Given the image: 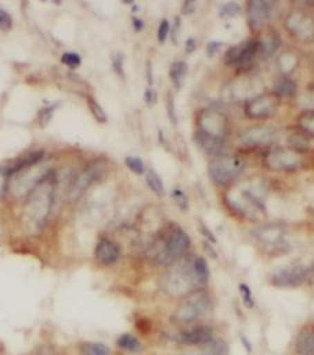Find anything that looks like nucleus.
Segmentation results:
<instances>
[{
	"label": "nucleus",
	"instance_id": "14",
	"mask_svg": "<svg viewBox=\"0 0 314 355\" xmlns=\"http://www.w3.org/2000/svg\"><path fill=\"white\" fill-rule=\"evenodd\" d=\"M256 55H260L259 42L257 39H250L230 47L224 55V61L228 65H243Z\"/></svg>",
	"mask_w": 314,
	"mask_h": 355
},
{
	"label": "nucleus",
	"instance_id": "33",
	"mask_svg": "<svg viewBox=\"0 0 314 355\" xmlns=\"http://www.w3.org/2000/svg\"><path fill=\"white\" fill-rule=\"evenodd\" d=\"M170 196H172V198H173V202L178 207L180 211H183V212H187V211H188V207H190V205H188V197H187V194H185L180 187L172 189Z\"/></svg>",
	"mask_w": 314,
	"mask_h": 355
},
{
	"label": "nucleus",
	"instance_id": "41",
	"mask_svg": "<svg viewBox=\"0 0 314 355\" xmlns=\"http://www.w3.org/2000/svg\"><path fill=\"white\" fill-rule=\"evenodd\" d=\"M112 67H113V71H115L120 78H124L123 57H122V54H115V55L112 57Z\"/></svg>",
	"mask_w": 314,
	"mask_h": 355
},
{
	"label": "nucleus",
	"instance_id": "21",
	"mask_svg": "<svg viewBox=\"0 0 314 355\" xmlns=\"http://www.w3.org/2000/svg\"><path fill=\"white\" fill-rule=\"evenodd\" d=\"M295 347L299 354H314V326L299 333Z\"/></svg>",
	"mask_w": 314,
	"mask_h": 355
},
{
	"label": "nucleus",
	"instance_id": "17",
	"mask_svg": "<svg viewBox=\"0 0 314 355\" xmlns=\"http://www.w3.org/2000/svg\"><path fill=\"white\" fill-rule=\"evenodd\" d=\"M120 247L109 237H101L94 248V255L98 263L102 266H111L120 258Z\"/></svg>",
	"mask_w": 314,
	"mask_h": 355
},
{
	"label": "nucleus",
	"instance_id": "24",
	"mask_svg": "<svg viewBox=\"0 0 314 355\" xmlns=\"http://www.w3.org/2000/svg\"><path fill=\"white\" fill-rule=\"evenodd\" d=\"M187 72H188V65H187L185 61L178 60V61L172 62L170 69H169V76H170L172 83H173L177 89L181 87L183 80H184Z\"/></svg>",
	"mask_w": 314,
	"mask_h": 355
},
{
	"label": "nucleus",
	"instance_id": "9",
	"mask_svg": "<svg viewBox=\"0 0 314 355\" xmlns=\"http://www.w3.org/2000/svg\"><path fill=\"white\" fill-rule=\"evenodd\" d=\"M266 165L275 172L296 171L302 165V154L295 148H273L266 155Z\"/></svg>",
	"mask_w": 314,
	"mask_h": 355
},
{
	"label": "nucleus",
	"instance_id": "25",
	"mask_svg": "<svg viewBox=\"0 0 314 355\" xmlns=\"http://www.w3.org/2000/svg\"><path fill=\"white\" fill-rule=\"evenodd\" d=\"M144 179H145L147 186L151 189V191L154 194H156L158 197L165 196V184H163L160 176L158 175V172H155L154 169H147L144 173Z\"/></svg>",
	"mask_w": 314,
	"mask_h": 355
},
{
	"label": "nucleus",
	"instance_id": "16",
	"mask_svg": "<svg viewBox=\"0 0 314 355\" xmlns=\"http://www.w3.org/2000/svg\"><path fill=\"white\" fill-rule=\"evenodd\" d=\"M100 176V169L95 165H89L86 168H83L71 182L69 184V191H68V197L69 200L75 201L77 200L84 191L86 189Z\"/></svg>",
	"mask_w": 314,
	"mask_h": 355
},
{
	"label": "nucleus",
	"instance_id": "20",
	"mask_svg": "<svg viewBox=\"0 0 314 355\" xmlns=\"http://www.w3.org/2000/svg\"><path fill=\"white\" fill-rule=\"evenodd\" d=\"M257 42H259L260 55L270 57V55H273L275 53V50L279 46V36H278V33H275L273 31H268V32H264L257 39Z\"/></svg>",
	"mask_w": 314,
	"mask_h": 355
},
{
	"label": "nucleus",
	"instance_id": "2",
	"mask_svg": "<svg viewBox=\"0 0 314 355\" xmlns=\"http://www.w3.org/2000/svg\"><path fill=\"white\" fill-rule=\"evenodd\" d=\"M267 187L260 180H246L227 190L225 202L239 216L261 220L266 215Z\"/></svg>",
	"mask_w": 314,
	"mask_h": 355
},
{
	"label": "nucleus",
	"instance_id": "13",
	"mask_svg": "<svg viewBox=\"0 0 314 355\" xmlns=\"http://www.w3.org/2000/svg\"><path fill=\"white\" fill-rule=\"evenodd\" d=\"M285 28L304 42L314 39V19L303 11H292L285 19Z\"/></svg>",
	"mask_w": 314,
	"mask_h": 355
},
{
	"label": "nucleus",
	"instance_id": "23",
	"mask_svg": "<svg viewBox=\"0 0 314 355\" xmlns=\"http://www.w3.org/2000/svg\"><path fill=\"white\" fill-rule=\"evenodd\" d=\"M299 64V58L295 53L292 51H284L278 58H277V68L278 71L284 75L288 76L292 71H295V68Z\"/></svg>",
	"mask_w": 314,
	"mask_h": 355
},
{
	"label": "nucleus",
	"instance_id": "27",
	"mask_svg": "<svg viewBox=\"0 0 314 355\" xmlns=\"http://www.w3.org/2000/svg\"><path fill=\"white\" fill-rule=\"evenodd\" d=\"M296 93V82L289 76H282L274 87L277 97H292Z\"/></svg>",
	"mask_w": 314,
	"mask_h": 355
},
{
	"label": "nucleus",
	"instance_id": "28",
	"mask_svg": "<svg viewBox=\"0 0 314 355\" xmlns=\"http://www.w3.org/2000/svg\"><path fill=\"white\" fill-rule=\"evenodd\" d=\"M80 355H111V349L104 343L86 341L80 345Z\"/></svg>",
	"mask_w": 314,
	"mask_h": 355
},
{
	"label": "nucleus",
	"instance_id": "11",
	"mask_svg": "<svg viewBox=\"0 0 314 355\" xmlns=\"http://www.w3.org/2000/svg\"><path fill=\"white\" fill-rule=\"evenodd\" d=\"M278 107V97L271 93L257 94L245 103V114L252 119H263L273 115Z\"/></svg>",
	"mask_w": 314,
	"mask_h": 355
},
{
	"label": "nucleus",
	"instance_id": "30",
	"mask_svg": "<svg viewBox=\"0 0 314 355\" xmlns=\"http://www.w3.org/2000/svg\"><path fill=\"white\" fill-rule=\"evenodd\" d=\"M219 14L223 18H234L242 14V7L235 1H227L219 7Z\"/></svg>",
	"mask_w": 314,
	"mask_h": 355
},
{
	"label": "nucleus",
	"instance_id": "44",
	"mask_svg": "<svg viewBox=\"0 0 314 355\" xmlns=\"http://www.w3.org/2000/svg\"><path fill=\"white\" fill-rule=\"evenodd\" d=\"M180 26H181V24H180V18H176V19H174L173 29H172V40H173V43H177V40H178Z\"/></svg>",
	"mask_w": 314,
	"mask_h": 355
},
{
	"label": "nucleus",
	"instance_id": "43",
	"mask_svg": "<svg viewBox=\"0 0 314 355\" xmlns=\"http://www.w3.org/2000/svg\"><path fill=\"white\" fill-rule=\"evenodd\" d=\"M144 100H145V103H147L148 105H152V104L156 101V93H155V90H154L151 86H148V87L145 89V92H144Z\"/></svg>",
	"mask_w": 314,
	"mask_h": 355
},
{
	"label": "nucleus",
	"instance_id": "42",
	"mask_svg": "<svg viewBox=\"0 0 314 355\" xmlns=\"http://www.w3.org/2000/svg\"><path fill=\"white\" fill-rule=\"evenodd\" d=\"M223 46H224V42H221V40H212L206 44V54L209 57H213L223 49Z\"/></svg>",
	"mask_w": 314,
	"mask_h": 355
},
{
	"label": "nucleus",
	"instance_id": "45",
	"mask_svg": "<svg viewBox=\"0 0 314 355\" xmlns=\"http://www.w3.org/2000/svg\"><path fill=\"white\" fill-rule=\"evenodd\" d=\"M199 227H201V232H202V234L203 236H206L207 237V240H210L212 243H216V237L212 234V230L205 225V223H199Z\"/></svg>",
	"mask_w": 314,
	"mask_h": 355
},
{
	"label": "nucleus",
	"instance_id": "40",
	"mask_svg": "<svg viewBox=\"0 0 314 355\" xmlns=\"http://www.w3.org/2000/svg\"><path fill=\"white\" fill-rule=\"evenodd\" d=\"M166 110H167V116L170 119V122L173 125L177 123V114H176V105L173 101L172 94H167V100H166Z\"/></svg>",
	"mask_w": 314,
	"mask_h": 355
},
{
	"label": "nucleus",
	"instance_id": "22",
	"mask_svg": "<svg viewBox=\"0 0 314 355\" xmlns=\"http://www.w3.org/2000/svg\"><path fill=\"white\" fill-rule=\"evenodd\" d=\"M116 345L124 351V352H129V354H138L141 352L142 349V344L140 343V340L130 334V333H123L120 334L118 338H116Z\"/></svg>",
	"mask_w": 314,
	"mask_h": 355
},
{
	"label": "nucleus",
	"instance_id": "10",
	"mask_svg": "<svg viewBox=\"0 0 314 355\" xmlns=\"http://www.w3.org/2000/svg\"><path fill=\"white\" fill-rule=\"evenodd\" d=\"M196 122L198 130L210 137L223 140V137L227 133V119L221 112L216 110L201 111L196 118Z\"/></svg>",
	"mask_w": 314,
	"mask_h": 355
},
{
	"label": "nucleus",
	"instance_id": "3",
	"mask_svg": "<svg viewBox=\"0 0 314 355\" xmlns=\"http://www.w3.org/2000/svg\"><path fill=\"white\" fill-rule=\"evenodd\" d=\"M160 284L163 291L173 297H185L190 293L198 290L201 284L194 275L192 259H187L185 257H183L173 262L167 272L163 275Z\"/></svg>",
	"mask_w": 314,
	"mask_h": 355
},
{
	"label": "nucleus",
	"instance_id": "18",
	"mask_svg": "<svg viewBox=\"0 0 314 355\" xmlns=\"http://www.w3.org/2000/svg\"><path fill=\"white\" fill-rule=\"evenodd\" d=\"M248 21L252 29H259L273 15V3L264 0H250L246 4Z\"/></svg>",
	"mask_w": 314,
	"mask_h": 355
},
{
	"label": "nucleus",
	"instance_id": "26",
	"mask_svg": "<svg viewBox=\"0 0 314 355\" xmlns=\"http://www.w3.org/2000/svg\"><path fill=\"white\" fill-rule=\"evenodd\" d=\"M192 270H194V275H195V277H196V280L201 286L207 283L209 276H210V270H209L207 262L203 257H196V258L192 259Z\"/></svg>",
	"mask_w": 314,
	"mask_h": 355
},
{
	"label": "nucleus",
	"instance_id": "48",
	"mask_svg": "<svg viewBox=\"0 0 314 355\" xmlns=\"http://www.w3.org/2000/svg\"><path fill=\"white\" fill-rule=\"evenodd\" d=\"M196 44H195V39L194 37H188L185 42V51L187 53H192L195 50Z\"/></svg>",
	"mask_w": 314,
	"mask_h": 355
},
{
	"label": "nucleus",
	"instance_id": "29",
	"mask_svg": "<svg viewBox=\"0 0 314 355\" xmlns=\"http://www.w3.org/2000/svg\"><path fill=\"white\" fill-rule=\"evenodd\" d=\"M299 126L304 135L314 137V111H303L299 116Z\"/></svg>",
	"mask_w": 314,
	"mask_h": 355
},
{
	"label": "nucleus",
	"instance_id": "12",
	"mask_svg": "<svg viewBox=\"0 0 314 355\" xmlns=\"http://www.w3.org/2000/svg\"><path fill=\"white\" fill-rule=\"evenodd\" d=\"M214 338V330L207 324H194L183 329L173 336V340L183 345L201 347Z\"/></svg>",
	"mask_w": 314,
	"mask_h": 355
},
{
	"label": "nucleus",
	"instance_id": "35",
	"mask_svg": "<svg viewBox=\"0 0 314 355\" xmlns=\"http://www.w3.org/2000/svg\"><path fill=\"white\" fill-rule=\"evenodd\" d=\"M238 290H239V294H241V298H242L245 306L253 308V305H255V297H253V293H252L250 287H249L246 283H239Z\"/></svg>",
	"mask_w": 314,
	"mask_h": 355
},
{
	"label": "nucleus",
	"instance_id": "39",
	"mask_svg": "<svg viewBox=\"0 0 314 355\" xmlns=\"http://www.w3.org/2000/svg\"><path fill=\"white\" fill-rule=\"evenodd\" d=\"M12 28V17L0 7V31L6 32Z\"/></svg>",
	"mask_w": 314,
	"mask_h": 355
},
{
	"label": "nucleus",
	"instance_id": "1",
	"mask_svg": "<svg viewBox=\"0 0 314 355\" xmlns=\"http://www.w3.org/2000/svg\"><path fill=\"white\" fill-rule=\"evenodd\" d=\"M54 190L55 173L48 171L28 193L22 212V225L28 234H37L43 230L54 204Z\"/></svg>",
	"mask_w": 314,
	"mask_h": 355
},
{
	"label": "nucleus",
	"instance_id": "32",
	"mask_svg": "<svg viewBox=\"0 0 314 355\" xmlns=\"http://www.w3.org/2000/svg\"><path fill=\"white\" fill-rule=\"evenodd\" d=\"M124 164L136 175H144L145 171H147L144 161L140 157H136V155H127L124 158Z\"/></svg>",
	"mask_w": 314,
	"mask_h": 355
},
{
	"label": "nucleus",
	"instance_id": "19",
	"mask_svg": "<svg viewBox=\"0 0 314 355\" xmlns=\"http://www.w3.org/2000/svg\"><path fill=\"white\" fill-rule=\"evenodd\" d=\"M194 140L196 143V146L205 151L206 154H210V155H219L220 150H221V146H223V140L220 139H214V137H210L199 130L195 132L194 135Z\"/></svg>",
	"mask_w": 314,
	"mask_h": 355
},
{
	"label": "nucleus",
	"instance_id": "46",
	"mask_svg": "<svg viewBox=\"0 0 314 355\" xmlns=\"http://www.w3.org/2000/svg\"><path fill=\"white\" fill-rule=\"evenodd\" d=\"M196 8V3L195 1H185L183 4V8H181V12L183 14H192Z\"/></svg>",
	"mask_w": 314,
	"mask_h": 355
},
{
	"label": "nucleus",
	"instance_id": "8",
	"mask_svg": "<svg viewBox=\"0 0 314 355\" xmlns=\"http://www.w3.org/2000/svg\"><path fill=\"white\" fill-rule=\"evenodd\" d=\"M310 275V268L300 262H292L275 269L270 276V283L275 287H297Z\"/></svg>",
	"mask_w": 314,
	"mask_h": 355
},
{
	"label": "nucleus",
	"instance_id": "6",
	"mask_svg": "<svg viewBox=\"0 0 314 355\" xmlns=\"http://www.w3.org/2000/svg\"><path fill=\"white\" fill-rule=\"evenodd\" d=\"M245 171V161L237 155H216L207 164V173L216 186H227Z\"/></svg>",
	"mask_w": 314,
	"mask_h": 355
},
{
	"label": "nucleus",
	"instance_id": "50",
	"mask_svg": "<svg viewBox=\"0 0 314 355\" xmlns=\"http://www.w3.org/2000/svg\"><path fill=\"white\" fill-rule=\"evenodd\" d=\"M39 355H54V354L50 352V351H47V349H41V351L39 352Z\"/></svg>",
	"mask_w": 314,
	"mask_h": 355
},
{
	"label": "nucleus",
	"instance_id": "5",
	"mask_svg": "<svg viewBox=\"0 0 314 355\" xmlns=\"http://www.w3.org/2000/svg\"><path fill=\"white\" fill-rule=\"evenodd\" d=\"M212 309V298L205 290H195L185 295V298L178 304L173 313V319L180 324H191Z\"/></svg>",
	"mask_w": 314,
	"mask_h": 355
},
{
	"label": "nucleus",
	"instance_id": "34",
	"mask_svg": "<svg viewBox=\"0 0 314 355\" xmlns=\"http://www.w3.org/2000/svg\"><path fill=\"white\" fill-rule=\"evenodd\" d=\"M297 101L303 111H314V87H310L306 92H303L299 96Z\"/></svg>",
	"mask_w": 314,
	"mask_h": 355
},
{
	"label": "nucleus",
	"instance_id": "31",
	"mask_svg": "<svg viewBox=\"0 0 314 355\" xmlns=\"http://www.w3.org/2000/svg\"><path fill=\"white\" fill-rule=\"evenodd\" d=\"M87 104H89V108H90V112L91 115L94 116V119L100 123H105L108 121V115L107 112L104 111V108L101 107V104H98L93 97H89L87 98Z\"/></svg>",
	"mask_w": 314,
	"mask_h": 355
},
{
	"label": "nucleus",
	"instance_id": "7",
	"mask_svg": "<svg viewBox=\"0 0 314 355\" xmlns=\"http://www.w3.org/2000/svg\"><path fill=\"white\" fill-rule=\"evenodd\" d=\"M249 233L260 247L268 251H282L290 245L288 232L284 226L277 223L259 225Z\"/></svg>",
	"mask_w": 314,
	"mask_h": 355
},
{
	"label": "nucleus",
	"instance_id": "47",
	"mask_svg": "<svg viewBox=\"0 0 314 355\" xmlns=\"http://www.w3.org/2000/svg\"><path fill=\"white\" fill-rule=\"evenodd\" d=\"M131 24H133V28H134V31H137V32H140L142 28H144V21L142 19H140V18H137V17H133L131 18Z\"/></svg>",
	"mask_w": 314,
	"mask_h": 355
},
{
	"label": "nucleus",
	"instance_id": "36",
	"mask_svg": "<svg viewBox=\"0 0 314 355\" xmlns=\"http://www.w3.org/2000/svg\"><path fill=\"white\" fill-rule=\"evenodd\" d=\"M61 62L69 68H77L82 64V57L75 51H66L61 55Z\"/></svg>",
	"mask_w": 314,
	"mask_h": 355
},
{
	"label": "nucleus",
	"instance_id": "49",
	"mask_svg": "<svg viewBox=\"0 0 314 355\" xmlns=\"http://www.w3.org/2000/svg\"><path fill=\"white\" fill-rule=\"evenodd\" d=\"M242 343L245 344L246 351H248V352H250V351H252V345H250V343H248V340H246V337H245V336H242Z\"/></svg>",
	"mask_w": 314,
	"mask_h": 355
},
{
	"label": "nucleus",
	"instance_id": "38",
	"mask_svg": "<svg viewBox=\"0 0 314 355\" xmlns=\"http://www.w3.org/2000/svg\"><path fill=\"white\" fill-rule=\"evenodd\" d=\"M169 35H170V22H169L166 18H163V19L159 22L158 32H156L158 42H159V43H165Z\"/></svg>",
	"mask_w": 314,
	"mask_h": 355
},
{
	"label": "nucleus",
	"instance_id": "15",
	"mask_svg": "<svg viewBox=\"0 0 314 355\" xmlns=\"http://www.w3.org/2000/svg\"><path fill=\"white\" fill-rule=\"evenodd\" d=\"M239 140L242 144L250 147L268 146L277 140V132L268 125H255L242 130Z\"/></svg>",
	"mask_w": 314,
	"mask_h": 355
},
{
	"label": "nucleus",
	"instance_id": "4",
	"mask_svg": "<svg viewBox=\"0 0 314 355\" xmlns=\"http://www.w3.org/2000/svg\"><path fill=\"white\" fill-rule=\"evenodd\" d=\"M190 243V236L181 226L170 225L160 241V245H155V262L158 265H172L177 259L185 257Z\"/></svg>",
	"mask_w": 314,
	"mask_h": 355
},
{
	"label": "nucleus",
	"instance_id": "51",
	"mask_svg": "<svg viewBox=\"0 0 314 355\" xmlns=\"http://www.w3.org/2000/svg\"><path fill=\"white\" fill-rule=\"evenodd\" d=\"M297 355H314V354H297Z\"/></svg>",
	"mask_w": 314,
	"mask_h": 355
},
{
	"label": "nucleus",
	"instance_id": "37",
	"mask_svg": "<svg viewBox=\"0 0 314 355\" xmlns=\"http://www.w3.org/2000/svg\"><path fill=\"white\" fill-rule=\"evenodd\" d=\"M55 108H57V104L55 105L53 104V105H47V107L40 110V112H39V125L41 128L48 125V122L51 121V118H53V115L55 112Z\"/></svg>",
	"mask_w": 314,
	"mask_h": 355
}]
</instances>
